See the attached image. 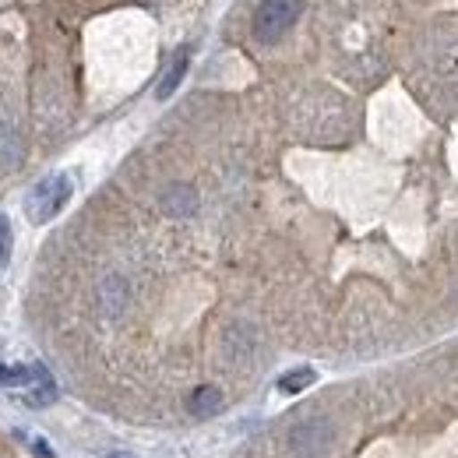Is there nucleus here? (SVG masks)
<instances>
[{
    "instance_id": "1",
    "label": "nucleus",
    "mask_w": 458,
    "mask_h": 458,
    "mask_svg": "<svg viewBox=\"0 0 458 458\" xmlns=\"http://www.w3.org/2000/svg\"><path fill=\"white\" fill-rule=\"evenodd\" d=\"M71 191H74V183H71L67 173H50L47 180H39V183L25 194V216H29L36 226L57 219L60 212L67 208V201H71Z\"/></svg>"
},
{
    "instance_id": "2",
    "label": "nucleus",
    "mask_w": 458,
    "mask_h": 458,
    "mask_svg": "<svg viewBox=\"0 0 458 458\" xmlns=\"http://www.w3.org/2000/svg\"><path fill=\"white\" fill-rule=\"evenodd\" d=\"M300 18V0H261L254 11V39L279 43Z\"/></svg>"
},
{
    "instance_id": "3",
    "label": "nucleus",
    "mask_w": 458,
    "mask_h": 458,
    "mask_svg": "<svg viewBox=\"0 0 458 458\" xmlns=\"http://www.w3.org/2000/svg\"><path fill=\"white\" fill-rule=\"evenodd\" d=\"M328 427L321 423V420H310V423H303V427H296L293 430V452L303 458L310 455H321L325 448H328Z\"/></svg>"
},
{
    "instance_id": "4",
    "label": "nucleus",
    "mask_w": 458,
    "mask_h": 458,
    "mask_svg": "<svg viewBox=\"0 0 458 458\" xmlns=\"http://www.w3.org/2000/svg\"><path fill=\"white\" fill-rule=\"evenodd\" d=\"M198 208V194L187 183H173L170 191L163 194V212L166 216H191Z\"/></svg>"
},
{
    "instance_id": "5",
    "label": "nucleus",
    "mask_w": 458,
    "mask_h": 458,
    "mask_svg": "<svg viewBox=\"0 0 458 458\" xmlns=\"http://www.w3.org/2000/svg\"><path fill=\"white\" fill-rule=\"evenodd\" d=\"M187 64H191V50H176V57L170 60V67H166V74H163V81H159V89H156L159 99H170L173 92H176V85H180L183 74H187Z\"/></svg>"
},
{
    "instance_id": "6",
    "label": "nucleus",
    "mask_w": 458,
    "mask_h": 458,
    "mask_svg": "<svg viewBox=\"0 0 458 458\" xmlns=\"http://www.w3.org/2000/svg\"><path fill=\"white\" fill-rule=\"evenodd\" d=\"M187 409L194 412V416H212V412H219L223 409V395H219V388H198L191 402H187Z\"/></svg>"
},
{
    "instance_id": "7",
    "label": "nucleus",
    "mask_w": 458,
    "mask_h": 458,
    "mask_svg": "<svg viewBox=\"0 0 458 458\" xmlns=\"http://www.w3.org/2000/svg\"><path fill=\"white\" fill-rule=\"evenodd\" d=\"M50 374L43 367H0V385H29V381H47Z\"/></svg>"
},
{
    "instance_id": "8",
    "label": "nucleus",
    "mask_w": 458,
    "mask_h": 458,
    "mask_svg": "<svg viewBox=\"0 0 458 458\" xmlns=\"http://www.w3.org/2000/svg\"><path fill=\"white\" fill-rule=\"evenodd\" d=\"M307 385H314V370H310V367H303V370H289V374L279 377V392H286V395L300 392V388H307Z\"/></svg>"
},
{
    "instance_id": "9",
    "label": "nucleus",
    "mask_w": 458,
    "mask_h": 458,
    "mask_svg": "<svg viewBox=\"0 0 458 458\" xmlns=\"http://www.w3.org/2000/svg\"><path fill=\"white\" fill-rule=\"evenodd\" d=\"M7 254H11V223L0 216V268L7 265Z\"/></svg>"
},
{
    "instance_id": "10",
    "label": "nucleus",
    "mask_w": 458,
    "mask_h": 458,
    "mask_svg": "<svg viewBox=\"0 0 458 458\" xmlns=\"http://www.w3.org/2000/svg\"><path fill=\"white\" fill-rule=\"evenodd\" d=\"M110 458H127V455H110Z\"/></svg>"
}]
</instances>
